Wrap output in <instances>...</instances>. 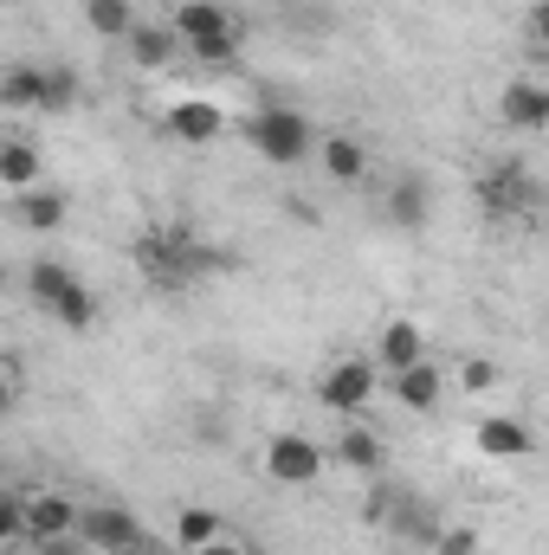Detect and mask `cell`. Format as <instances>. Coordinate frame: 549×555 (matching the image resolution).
I'll return each mask as SVG.
<instances>
[{"mask_svg": "<svg viewBox=\"0 0 549 555\" xmlns=\"http://www.w3.org/2000/svg\"><path fill=\"white\" fill-rule=\"evenodd\" d=\"M472 446L485 459H531L537 452V433H531V420H518V414H491V420L472 426Z\"/></svg>", "mask_w": 549, "mask_h": 555, "instance_id": "obj_8", "label": "cell"}, {"mask_svg": "<svg viewBox=\"0 0 549 555\" xmlns=\"http://www.w3.org/2000/svg\"><path fill=\"white\" fill-rule=\"evenodd\" d=\"M201 65H233L240 59V33H220V39H201V46H188Z\"/></svg>", "mask_w": 549, "mask_h": 555, "instance_id": "obj_27", "label": "cell"}, {"mask_svg": "<svg viewBox=\"0 0 549 555\" xmlns=\"http://www.w3.org/2000/svg\"><path fill=\"white\" fill-rule=\"evenodd\" d=\"M246 142H253L272 168H297V162L317 149V130H310L304 111H291V104H266V111L246 117Z\"/></svg>", "mask_w": 549, "mask_h": 555, "instance_id": "obj_3", "label": "cell"}, {"mask_svg": "<svg viewBox=\"0 0 549 555\" xmlns=\"http://www.w3.org/2000/svg\"><path fill=\"white\" fill-rule=\"evenodd\" d=\"M207 543H220V517H214V511H201V504H188V511L175 517V550L201 555Z\"/></svg>", "mask_w": 549, "mask_h": 555, "instance_id": "obj_24", "label": "cell"}, {"mask_svg": "<svg viewBox=\"0 0 549 555\" xmlns=\"http://www.w3.org/2000/svg\"><path fill=\"white\" fill-rule=\"evenodd\" d=\"M317 395H323L330 414H362V408L375 401V362H369V356H343V362L323 375Z\"/></svg>", "mask_w": 549, "mask_h": 555, "instance_id": "obj_7", "label": "cell"}, {"mask_svg": "<svg viewBox=\"0 0 549 555\" xmlns=\"http://www.w3.org/2000/svg\"><path fill=\"white\" fill-rule=\"evenodd\" d=\"M0 104L7 111H39L46 104V65H13L7 85H0Z\"/></svg>", "mask_w": 549, "mask_h": 555, "instance_id": "obj_22", "label": "cell"}, {"mask_svg": "<svg viewBox=\"0 0 549 555\" xmlns=\"http://www.w3.org/2000/svg\"><path fill=\"white\" fill-rule=\"evenodd\" d=\"M26 291H33V304L59 323V330H91L98 323V297H91V284L72 272V266H33L26 272Z\"/></svg>", "mask_w": 549, "mask_h": 555, "instance_id": "obj_2", "label": "cell"}, {"mask_svg": "<svg viewBox=\"0 0 549 555\" xmlns=\"http://www.w3.org/2000/svg\"><path fill=\"white\" fill-rule=\"evenodd\" d=\"M33 555H98L85 537H46V543H33Z\"/></svg>", "mask_w": 549, "mask_h": 555, "instance_id": "obj_30", "label": "cell"}, {"mask_svg": "<svg viewBox=\"0 0 549 555\" xmlns=\"http://www.w3.org/2000/svg\"><path fill=\"white\" fill-rule=\"evenodd\" d=\"M181 46H188V39H181L175 26H149V20H142L137 33H130V59H137L142 72H162V65H168Z\"/></svg>", "mask_w": 549, "mask_h": 555, "instance_id": "obj_19", "label": "cell"}, {"mask_svg": "<svg viewBox=\"0 0 549 555\" xmlns=\"http://www.w3.org/2000/svg\"><path fill=\"white\" fill-rule=\"evenodd\" d=\"M137 272L155 284V291H194L207 272H220L227 266V253H214L207 240H194V227H181V220H168V227H142L137 240Z\"/></svg>", "mask_w": 549, "mask_h": 555, "instance_id": "obj_1", "label": "cell"}, {"mask_svg": "<svg viewBox=\"0 0 549 555\" xmlns=\"http://www.w3.org/2000/svg\"><path fill=\"white\" fill-rule=\"evenodd\" d=\"M433 555H478V530H472V524H446L439 543H433Z\"/></svg>", "mask_w": 549, "mask_h": 555, "instance_id": "obj_28", "label": "cell"}, {"mask_svg": "<svg viewBox=\"0 0 549 555\" xmlns=\"http://www.w3.org/2000/svg\"><path fill=\"white\" fill-rule=\"evenodd\" d=\"M78 537L104 555H149V530H142L137 511H124V504H91L78 517Z\"/></svg>", "mask_w": 549, "mask_h": 555, "instance_id": "obj_5", "label": "cell"}, {"mask_svg": "<svg viewBox=\"0 0 549 555\" xmlns=\"http://www.w3.org/2000/svg\"><path fill=\"white\" fill-rule=\"evenodd\" d=\"M259 465H266L272 485H317L323 478V446L310 433H272Z\"/></svg>", "mask_w": 549, "mask_h": 555, "instance_id": "obj_6", "label": "cell"}, {"mask_svg": "<svg viewBox=\"0 0 549 555\" xmlns=\"http://www.w3.org/2000/svg\"><path fill=\"white\" fill-rule=\"evenodd\" d=\"M388 530H395V543H413V550H433L439 543V517L426 511V504H413V498H395V517H388Z\"/></svg>", "mask_w": 549, "mask_h": 555, "instance_id": "obj_18", "label": "cell"}, {"mask_svg": "<svg viewBox=\"0 0 549 555\" xmlns=\"http://www.w3.org/2000/svg\"><path fill=\"white\" fill-rule=\"evenodd\" d=\"M0 537L7 543H33V530H26V491H7L0 498Z\"/></svg>", "mask_w": 549, "mask_h": 555, "instance_id": "obj_26", "label": "cell"}, {"mask_svg": "<svg viewBox=\"0 0 549 555\" xmlns=\"http://www.w3.org/2000/svg\"><path fill=\"white\" fill-rule=\"evenodd\" d=\"M78 98H85V78L72 65H46V104H39V117H72Z\"/></svg>", "mask_w": 549, "mask_h": 555, "instance_id": "obj_23", "label": "cell"}, {"mask_svg": "<svg viewBox=\"0 0 549 555\" xmlns=\"http://www.w3.org/2000/svg\"><path fill=\"white\" fill-rule=\"evenodd\" d=\"M201 555H246V550H240V543H227V537H220V543H207V550H201Z\"/></svg>", "mask_w": 549, "mask_h": 555, "instance_id": "obj_32", "label": "cell"}, {"mask_svg": "<svg viewBox=\"0 0 549 555\" xmlns=\"http://www.w3.org/2000/svg\"><path fill=\"white\" fill-rule=\"evenodd\" d=\"M317 162H323V175H330L336 188H356V181L369 175V149L356 137H323L317 142Z\"/></svg>", "mask_w": 549, "mask_h": 555, "instance_id": "obj_16", "label": "cell"}, {"mask_svg": "<svg viewBox=\"0 0 549 555\" xmlns=\"http://www.w3.org/2000/svg\"><path fill=\"white\" fill-rule=\"evenodd\" d=\"M85 26L98 33V39H124L130 46V33H137V7L130 0H85Z\"/></svg>", "mask_w": 549, "mask_h": 555, "instance_id": "obj_20", "label": "cell"}, {"mask_svg": "<svg viewBox=\"0 0 549 555\" xmlns=\"http://www.w3.org/2000/svg\"><path fill=\"white\" fill-rule=\"evenodd\" d=\"M498 117H505L511 130H549V85H537V78H511L505 98H498Z\"/></svg>", "mask_w": 549, "mask_h": 555, "instance_id": "obj_10", "label": "cell"}, {"mask_svg": "<svg viewBox=\"0 0 549 555\" xmlns=\"http://www.w3.org/2000/svg\"><path fill=\"white\" fill-rule=\"evenodd\" d=\"M220 130H227V111H220V104H207V98H181V104L168 111V137L188 142V149H207Z\"/></svg>", "mask_w": 549, "mask_h": 555, "instance_id": "obj_9", "label": "cell"}, {"mask_svg": "<svg viewBox=\"0 0 549 555\" xmlns=\"http://www.w3.org/2000/svg\"><path fill=\"white\" fill-rule=\"evenodd\" d=\"M478 207H485L491 220H524V214L537 207V175H531L524 162L485 168V175H478Z\"/></svg>", "mask_w": 549, "mask_h": 555, "instance_id": "obj_4", "label": "cell"}, {"mask_svg": "<svg viewBox=\"0 0 549 555\" xmlns=\"http://www.w3.org/2000/svg\"><path fill=\"white\" fill-rule=\"evenodd\" d=\"M459 382H465V395H485V388H498V362H485V356H472V362L459 369Z\"/></svg>", "mask_w": 549, "mask_h": 555, "instance_id": "obj_29", "label": "cell"}, {"mask_svg": "<svg viewBox=\"0 0 549 555\" xmlns=\"http://www.w3.org/2000/svg\"><path fill=\"white\" fill-rule=\"evenodd\" d=\"M336 459H343L356 478H375L388 452H382V439H375V433H362V426H356V433H343V439H336Z\"/></svg>", "mask_w": 549, "mask_h": 555, "instance_id": "obj_25", "label": "cell"}, {"mask_svg": "<svg viewBox=\"0 0 549 555\" xmlns=\"http://www.w3.org/2000/svg\"><path fill=\"white\" fill-rule=\"evenodd\" d=\"M426 220H433V188H426V175H401V181L388 188V227L420 233Z\"/></svg>", "mask_w": 549, "mask_h": 555, "instance_id": "obj_13", "label": "cell"}, {"mask_svg": "<svg viewBox=\"0 0 549 555\" xmlns=\"http://www.w3.org/2000/svg\"><path fill=\"white\" fill-rule=\"evenodd\" d=\"M78 504L72 498H59V491H33L26 498V530H33V543H46V537H78Z\"/></svg>", "mask_w": 549, "mask_h": 555, "instance_id": "obj_11", "label": "cell"}, {"mask_svg": "<svg viewBox=\"0 0 549 555\" xmlns=\"http://www.w3.org/2000/svg\"><path fill=\"white\" fill-rule=\"evenodd\" d=\"M168 26H175L188 46H201V39H220V33H240V26H233V13H227L220 0H181Z\"/></svg>", "mask_w": 549, "mask_h": 555, "instance_id": "obj_15", "label": "cell"}, {"mask_svg": "<svg viewBox=\"0 0 549 555\" xmlns=\"http://www.w3.org/2000/svg\"><path fill=\"white\" fill-rule=\"evenodd\" d=\"M0 181H7L13 194L39 188V149H33L26 137H7V142H0Z\"/></svg>", "mask_w": 549, "mask_h": 555, "instance_id": "obj_21", "label": "cell"}, {"mask_svg": "<svg viewBox=\"0 0 549 555\" xmlns=\"http://www.w3.org/2000/svg\"><path fill=\"white\" fill-rule=\"evenodd\" d=\"M65 214H72L65 188H26V194L13 201V220H20L26 233H59V227H65Z\"/></svg>", "mask_w": 549, "mask_h": 555, "instance_id": "obj_14", "label": "cell"}, {"mask_svg": "<svg viewBox=\"0 0 549 555\" xmlns=\"http://www.w3.org/2000/svg\"><path fill=\"white\" fill-rule=\"evenodd\" d=\"M439 395H446V375L433 369V362H413L395 375V401L408 408V414H433L439 408Z\"/></svg>", "mask_w": 549, "mask_h": 555, "instance_id": "obj_17", "label": "cell"}, {"mask_svg": "<svg viewBox=\"0 0 549 555\" xmlns=\"http://www.w3.org/2000/svg\"><path fill=\"white\" fill-rule=\"evenodd\" d=\"M375 362H382L388 375H401V369H413V362H426V330H420L413 317H395V323H382Z\"/></svg>", "mask_w": 549, "mask_h": 555, "instance_id": "obj_12", "label": "cell"}, {"mask_svg": "<svg viewBox=\"0 0 549 555\" xmlns=\"http://www.w3.org/2000/svg\"><path fill=\"white\" fill-rule=\"evenodd\" d=\"M531 39L549 52V0H537V7H531Z\"/></svg>", "mask_w": 549, "mask_h": 555, "instance_id": "obj_31", "label": "cell"}]
</instances>
